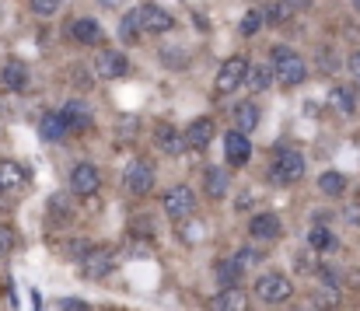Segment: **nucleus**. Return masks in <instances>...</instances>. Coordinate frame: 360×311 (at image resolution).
Here are the masks:
<instances>
[{"instance_id": "nucleus-3", "label": "nucleus", "mask_w": 360, "mask_h": 311, "mask_svg": "<svg viewBox=\"0 0 360 311\" xmlns=\"http://www.w3.org/2000/svg\"><path fill=\"white\" fill-rule=\"evenodd\" d=\"M136 11V28H140V35H161V32H172L175 28V18L165 11V7H158V4H140V7H133Z\"/></svg>"}, {"instance_id": "nucleus-8", "label": "nucleus", "mask_w": 360, "mask_h": 311, "mask_svg": "<svg viewBox=\"0 0 360 311\" xmlns=\"http://www.w3.org/2000/svg\"><path fill=\"white\" fill-rule=\"evenodd\" d=\"M91 67H95V74H98L102 81H120V77L129 74V60L122 56L120 49H102Z\"/></svg>"}, {"instance_id": "nucleus-36", "label": "nucleus", "mask_w": 360, "mask_h": 311, "mask_svg": "<svg viewBox=\"0 0 360 311\" xmlns=\"http://www.w3.org/2000/svg\"><path fill=\"white\" fill-rule=\"evenodd\" d=\"M60 308L63 311H91L84 301H74V298H63V301H60Z\"/></svg>"}, {"instance_id": "nucleus-15", "label": "nucleus", "mask_w": 360, "mask_h": 311, "mask_svg": "<svg viewBox=\"0 0 360 311\" xmlns=\"http://www.w3.org/2000/svg\"><path fill=\"white\" fill-rule=\"evenodd\" d=\"M214 140V119H193L189 126H186V144H189V151H203L207 144Z\"/></svg>"}, {"instance_id": "nucleus-20", "label": "nucleus", "mask_w": 360, "mask_h": 311, "mask_svg": "<svg viewBox=\"0 0 360 311\" xmlns=\"http://www.w3.org/2000/svg\"><path fill=\"white\" fill-rule=\"evenodd\" d=\"M231 122H235V129L238 133H252V129H259V105L255 102H241L235 105V115H231Z\"/></svg>"}, {"instance_id": "nucleus-37", "label": "nucleus", "mask_w": 360, "mask_h": 311, "mask_svg": "<svg viewBox=\"0 0 360 311\" xmlns=\"http://www.w3.org/2000/svg\"><path fill=\"white\" fill-rule=\"evenodd\" d=\"M350 74H354V77L360 81V49L354 53V56H350Z\"/></svg>"}, {"instance_id": "nucleus-10", "label": "nucleus", "mask_w": 360, "mask_h": 311, "mask_svg": "<svg viewBox=\"0 0 360 311\" xmlns=\"http://www.w3.org/2000/svg\"><path fill=\"white\" fill-rule=\"evenodd\" d=\"M112 266H116V252H112V248H95V252L88 255V262L81 266V273H84L88 280H102V277L112 273Z\"/></svg>"}, {"instance_id": "nucleus-22", "label": "nucleus", "mask_w": 360, "mask_h": 311, "mask_svg": "<svg viewBox=\"0 0 360 311\" xmlns=\"http://www.w3.org/2000/svg\"><path fill=\"white\" fill-rule=\"evenodd\" d=\"M0 81H4L11 91H21V88L28 84V67H25V63H18V60H11V63H4V67H0Z\"/></svg>"}, {"instance_id": "nucleus-14", "label": "nucleus", "mask_w": 360, "mask_h": 311, "mask_svg": "<svg viewBox=\"0 0 360 311\" xmlns=\"http://www.w3.org/2000/svg\"><path fill=\"white\" fill-rule=\"evenodd\" d=\"M63 119L70 122V129H91V122H95V115H91V105L81 102V99H70V102H63Z\"/></svg>"}, {"instance_id": "nucleus-9", "label": "nucleus", "mask_w": 360, "mask_h": 311, "mask_svg": "<svg viewBox=\"0 0 360 311\" xmlns=\"http://www.w3.org/2000/svg\"><path fill=\"white\" fill-rule=\"evenodd\" d=\"M98 186H102V179H98V168L95 165H77L74 172H70V189L77 193V196H91V193H98Z\"/></svg>"}, {"instance_id": "nucleus-28", "label": "nucleus", "mask_w": 360, "mask_h": 311, "mask_svg": "<svg viewBox=\"0 0 360 311\" xmlns=\"http://www.w3.org/2000/svg\"><path fill=\"white\" fill-rule=\"evenodd\" d=\"M308 245H311V248H336V238H333V231H329V227H322V224H319V227H311V231H308Z\"/></svg>"}, {"instance_id": "nucleus-38", "label": "nucleus", "mask_w": 360, "mask_h": 311, "mask_svg": "<svg viewBox=\"0 0 360 311\" xmlns=\"http://www.w3.org/2000/svg\"><path fill=\"white\" fill-rule=\"evenodd\" d=\"M283 4H287V7H294V11H297V7H308V4H311V0H283Z\"/></svg>"}, {"instance_id": "nucleus-39", "label": "nucleus", "mask_w": 360, "mask_h": 311, "mask_svg": "<svg viewBox=\"0 0 360 311\" xmlns=\"http://www.w3.org/2000/svg\"><path fill=\"white\" fill-rule=\"evenodd\" d=\"M98 4H105V7H112V4H120V0H98Z\"/></svg>"}, {"instance_id": "nucleus-7", "label": "nucleus", "mask_w": 360, "mask_h": 311, "mask_svg": "<svg viewBox=\"0 0 360 311\" xmlns=\"http://www.w3.org/2000/svg\"><path fill=\"white\" fill-rule=\"evenodd\" d=\"M122 182L133 196H147L154 189V165L150 161H129L122 172Z\"/></svg>"}, {"instance_id": "nucleus-23", "label": "nucleus", "mask_w": 360, "mask_h": 311, "mask_svg": "<svg viewBox=\"0 0 360 311\" xmlns=\"http://www.w3.org/2000/svg\"><path fill=\"white\" fill-rule=\"evenodd\" d=\"M245 81H248V88H252V91H266V88L276 81V70H273V63H252Z\"/></svg>"}, {"instance_id": "nucleus-17", "label": "nucleus", "mask_w": 360, "mask_h": 311, "mask_svg": "<svg viewBox=\"0 0 360 311\" xmlns=\"http://www.w3.org/2000/svg\"><path fill=\"white\" fill-rule=\"evenodd\" d=\"M311 301H315L319 308H326V311H333L336 305H340V284H336V277H333V273H322V284L315 287Z\"/></svg>"}, {"instance_id": "nucleus-2", "label": "nucleus", "mask_w": 360, "mask_h": 311, "mask_svg": "<svg viewBox=\"0 0 360 311\" xmlns=\"http://www.w3.org/2000/svg\"><path fill=\"white\" fill-rule=\"evenodd\" d=\"M269 179H273L276 186H290V182L304 179V158H301V151L280 147V151H276V161H273V168H269Z\"/></svg>"}, {"instance_id": "nucleus-40", "label": "nucleus", "mask_w": 360, "mask_h": 311, "mask_svg": "<svg viewBox=\"0 0 360 311\" xmlns=\"http://www.w3.org/2000/svg\"><path fill=\"white\" fill-rule=\"evenodd\" d=\"M354 7H357V11H360V0H354Z\"/></svg>"}, {"instance_id": "nucleus-6", "label": "nucleus", "mask_w": 360, "mask_h": 311, "mask_svg": "<svg viewBox=\"0 0 360 311\" xmlns=\"http://www.w3.org/2000/svg\"><path fill=\"white\" fill-rule=\"evenodd\" d=\"M245 77H248V60H245V56H231V60H224V63H221L214 88H217V95H231Z\"/></svg>"}, {"instance_id": "nucleus-19", "label": "nucleus", "mask_w": 360, "mask_h": 311, "mask_svg": "<svg viewBox=\"0 0 360 311\" xmlns=\"http://www.w3.org/2000/svg\"><path fill=\"white\" fill-rule=\"evenodd\" d=\"M203 189H207V196H214V200H224V196H228V189H231V179H228V172H224V168H217V165H210V168L203 172Z\"/></svg>"}, {"instance_id": "nucleus-31", "label": "nucleus", "mask_w": 360, "mask_h": 311, "mask_svg": "<svg viewBox=\"0 0 360 311\" xmlns=\"http://www.w3.org/2000/svg\"><path fill=\"white\" fill-rule=\"evenodd\" d=\"M60 4H63V0H32V11L42 14V18H53V14L60 11Z\"/></svg>"}, {"instance_id": "nucleus-18", "label": "nucleus", "mask_w": 360, "mask_h": 311, "mask_svg": "<svg viewBox=\"0 0 360 311\" xmlns=\"http://www.w3.org/2000/svg\"><path fill=\"white\" fill-rule=\"evenodd\" d=\"M70 39L81 42V46H95V42H102V25L95 18H77L70 25Z\"/></svg>"}, {"instance_id": "nucleus-12", "label": "nucleus", "mask_w": 360, "mask_h": 311, "mask_svg": "<svg viewBox=\"0 0 360 311\" xmlns=\"http://www.w3.org/2000/svg\"><path fill=\"white\" fill-rule=\"evenodd\" d=\"M224 158H228V165H248V158H252V144H248V137L238 133V129H231L228 137H224Z\"/></svg>"}, {"instance_id": "nucleus-35", "label": "nucleus", "mask_w": 360, "mask_h": 311, "mask_svg": "<svg viewBox=\"0 0 360 311\" xmlns=\"http://www.w3.org/2000/svg\"><path fill=\"white\" fill-rule=\"evenodd\" d=\"M11 245H14V238H11V231L7 227H0V259L11 252Z\"/></svg>"}, {"instance_id": "nucleus-21", "label": "nucleus", "mask_w": 360, "mask_h": 311, "mask_svg": "<svg viewBox=\"0 0 360 311\" xmlns=\"http://www.w3.org/2000/svg\"><path fill=\"white\" fill-rule=\"evenodd\" d=\"M39 133H42L46 140H63V137L70 133V122L63 119V112H46L42 122H39Z\"/></svg>"}, {"instance_id": "nucleus-25", "label": "nucleus", "mask_w": 360, "mask_h": 311, "mask_svg": "<svg viewBox=\"0 0 360 311\" xmlns=\"http://www.w3.org/2000/svg\"><path fill=\"white\" fill-rule=\"evenodd\" d=\"M25 186V172L18 165H0V189H21Z\"/></svg>"}, {"instance_id": "nucleus-30", "label": "nucleus", "mask_w": 360, "mask_h": 311, "mask_svg": "<svg viewBox=\"0 0 360 311\" xmlns=\"http://www.w3.org/2000/svg\"><path fill=\"white\" fill-rule=\"evenodd\" d=\"M333 105H336V108H340V112H354V91H350V88H336V91H333Z\"/></svg>"}, {"instance_id": "nucleus-32", "label": "nucleus", "mask_w": 360, "mask_h": 311, "mask_svg": "<svg viewBox=\"0 0 360 311\" xmlns=\"http://www.w3.org/2000/svg\"><path fill=\"white\" fill-rule=\"evenodd\" d=\"M235 262H238L241 269H248V266H255V262H262V252H255V248H241L238 255H235Z\"/></svg>"}, {"instance_id": "nucleus-11", "label": "nucleus", "mask_w": 360, "mask_h": 311, "mask_svg": "<svg viewBox=\"0 0 360 311\" xmlns=\"http://www.w3.org/2000/svg\"><path fill=\"white\" fill-rule=\"evenodd\" d=\"M154 144H158V151H165V154H182V151L189 147V144H186V133H179L172 122H158Z\"/></svg>"}, {"instance_id": "nucleus-33", "label": "nucleus", "mask_w": 360, "mask_h": 311, "mask_svg": "<svg viewBox=\"0 0 360 311\" xmlns=\"http://www.w3.org/2000/svg\"><path fill=\"white\" fill-rule=\"evenodd\" d=\"M290 11H294V7H287L283 0H276V4L269 7V21H273V25H283V21L290 18Z\"/></svg>"}, {"instance_id": "nucleus-26", "label": "nucleus", "mask_w": 360, "mask_h": 311, "mask_svg": "<svg viewBox=\"0 0 360 311\" xmlns=\"http://www.w3.org/2000/svg\"><path fill=\"white\" fill-rule=\"evenodd\" d=\"M217 280H221L224 287H238L241 266L235 262V259H224V262H217Z\"/></svg>"}, {"instance_id": "nucleus-29", "label": "nucleus", "mask_w": 360, "mask_h": 311, "mask_svg": "<svg viewBox=\"0 0 360 311\" xmlns=\"http://www.w3.org/2000/svg\"><path fill=\"white\" fill-rule=\"evenodd\" d=\"M136 35H140V28H136V11H126L120 21V39L126 42H136Z\"/></svg>"}, {"instance_id": "nucleus-27", "label": "nucleus", "mask_w": 360, "mask_h": 311, "mask_svg": "<svg viewBox=\"0 0 360 311\" xmlns=\"http://www.w3.org/2000/svg\"><path fill=\"white\" fill-rule=\"evenodd\" d=\"M319 189H322L326 196H340V193L347 189V179H343L340 172H322V179H319Z\"/></svg>"}, {"instance_id": "nucleus-13", "label": "nucleus", "mask_w": 360, "mask_h": 311, "mask_svg": "<svg viewBox=\"0 0 360 311\" xmlns=\"http://www.w3.org/2000/svg\"><path fill=\"white\" fill-rule=\"evenodd\" d=\"M280 217L276 213H255L252 217V224H248V234L255 238V241H276L280 238Z\"/></svg>"}, {"instance_id": "nucleus-34", "label": "nucleus", "mask_w": 360, "mask_h": 311, "mask_svg": "<svg viewBox=\"0 0 360 311\" xmlns=\"http://www.w3.org/2000/svg\"><path fill=\"white\" fill-rule=\"evenodd\" d=\"M129 231H133V234H140V231H147V234H154V220L140 213V217H133V224H129Z\"/></svg>"}, {"instance_id": "nucleus-1", "label": "nucleus", "mask_w": 360, "mask_h": 311, "mask_svg": "<svg viewBox=\"0 0 360 311\" xmlns=\"http://www.w3.org/2000/svg\"><path fill=\"white\" fill-rule=\"evenodd\" d=\"M269 63H273L276 81H280L283 88H297V84H304V77H308V63H304L294 49H287V46H276Z\"/></svg>"}, {"instance_id": "nucleus-16", "label": "nucleus", "mask_w": 360, "mask_h": 311, "mask_svg": "<svg viewBox=\"0 0 360 311\" xmlns=\"http://www.w3.org/2000/svg\"><path fill=\"white\" fill-rule=\"evenodd\" d=\"M210 308H214V311H248L252 305H248L245 291H238V287H221V291L214 294Z\"/></svg>"}, {"instance_id": "nucleus-24", "label": "nucleus", "mask_w": 360, "mask_h": 311, "mask_svg": "<svg viewBox=\"0 0 360 311\" xmlns=\"http://www.w3.org/2000/svg\"><path fill=\"white\" fill-rule=\"evenodd\" d=\"M266 21H269V14H266L262 7H252V11H245V18H241V35H259Z\"/></svg>"}, {"instance_id": "nucleus-5", "label": "nucleus", "mask_w": 360, "mask_h": 311, "mask_svg": "<svg viewBox=\"0 0 360 311\" xmlns=\"http://www.w3.org/2000/svg\"><path fill=\"white\" fill-rule=\"evenodd\" d=\"M165 213H168L175 224L189 220V217L196 213V193H193L189 186H175V189H168V193H165Z\"/></svg>"}, {"instance_id": "nucleus-4", "label": "nucleus", "mask_w": 360, "mask_h": 311, "mask_svg": "<svg viewBox=\"0 0 360 311\" xmlns=\"http://www.w3.org/2000/svg\"><path fill=\"white\" fill-rule=\"evenodd\" d=\"M255 294H259V301H266V305H283V301H290L294 284H290L283 273H262V277L255 280Z\"/></svg>"}]
</instances>
